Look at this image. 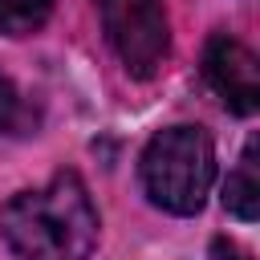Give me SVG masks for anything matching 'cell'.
<instances>
[{"label":"cell","instance_id":"7","mask_svg":"<svg viewBox=\"0 0 260 260\" xmlns=\"http://www.w3.org/2000/svg\"><path fill=\"white\" fill-rule=\"evenodd\" d=\"M32 122V110L24 102V93L16 89V81L8 73H0V134H24Z\"/></svg>","mask_w":260,"mask_h":260},{"label":"cell","instance_id":"1","mask_svg":"<svg viewBox=\"0 0 260 260\" xmlns=\"http://www.w3.org/2000/svg\"><path fill=\"white\" fill-rule=\"evenodd\" d=\"M0 236L16 260H89L98 207L77 171H57L37 191H16L0 207Z\"/></svg>","mask_w":260,"mask_h":260},{"label":"cell","instance_id":"8","mask_svg":"<svg viewBox=\"0 0 260 260\" xmlns=\"http://www.w3.org/2000/svg\"><path fill=\"white\" fill-rule=\"evenodd\" d=\"M211 256H215V260H248L232 240H215V244H211Z\"/></svg>","mask_w":260,"mask_h":260},{"label":"cell","instance_id":"4","mask_svg":"<svg viewBox=\"0 0 260 260\" xmlns=\"http://www.w3.org/2000/svg\"><path fill=\"white\" fill-rule=\"evenodd\" d=\"M203 77L232 114H240V118L256 114V106H260V65H256L248 45H240L228 32H215L203 49Z\"/></svg>","mask_w":260,"mask_h":260},{"label":"cell","instance_id":"5","mask_svg":"<svg viewBox=\"0 0 260 260\" xmlns=\"http://www.w3.org/2000/svg\"><path fill=\"white\" fill-rule=\"evenodd\" d=\"M256 154H260V146H256V138H248L236 171L223 183V207L244 223H252L260 215V158Z\"/></svg>","mask_w":260,"mask_h":260},{"label":"cell","instance_id":"6","mask_svg":"<svg viewBox=\"0 0 260 260\" xmlns=\"http://www.w3.org/2000/svg\"><path fill=\"white\" fill-rule=\"evenodd\" d=\"M49 12H53V0H0V32L28 37L49 20Z\"/></svg>","mask_w":260,"mask_h":260},{"label":"cell","instance_id":"3","mask_svg":"<svg viewBox=\"0 0 260 260\" xmlns=\"http://www.w3.org/2000/svg\"><path fill=\"white\" fill-rule=\"evenodd\" d=\"M98 12L126 73L138 81L154 77L171 53V20L162 0H98Z\"/></svg>","mask_w":260,"mask_h":260},{"label":"cell","instance_id":"2","mask_svg":"<svg viewBox=\"0 0 260 260\" xmlns=\"http://www.w3.org/2000/svg\"><path fill=\"white\" fill-rule=\"evenodd\" d=\"M142 191L171 215H195L215 183V146L203 126H167L142 150Z\"/></svg>","mask_w":260,"mask_h":260}]
</instances>
